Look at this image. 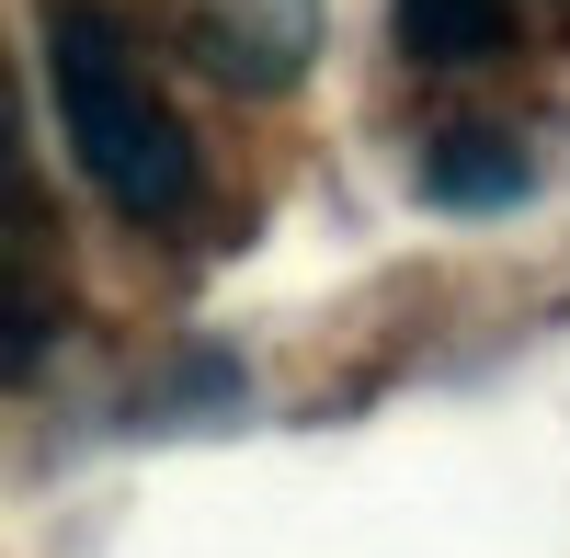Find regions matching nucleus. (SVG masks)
Here are the masks:
<instances>
[{
	"label": "nucleus",
	"mask_w": 570,
	"mask_h": 558,
	"mask_svg": "<svg viewBox=\"0 0 570 558\" xmlns=\"http://www.w3.org/2000/svg\"><path fill=\"white\" fill-rule=\"evenodd\" d=\"M46 80H58V137H69V160L91 171V195H104L115 217L160 228V217L195 206V137H183V114L149 91L137 46L115 34V12L58 0V12H46Z\"/></svg>",
	"instance_id": "nucleus-1"
},
{
	"label": "nucleus",
	"mask_w": 570,
	"mask_h": 558,
	"mask_svg": "<svg viewBox=\"0 0 570 558\" xmlns=\"http://www.w3.org/2000/svg\"><path fill=\"white\" fill-rule=\"evenodd\" d=\"M400 12V58L411 69H480L502 23H513V0H389Z\"/></svg>",
	"instance_id": "nucleus-4"
},
{
	"label": "nucleus",
	"mask_w": 570,
	"mask_h": 558,
	"mask_svg": "<svg viewBox=\"0 0 570 558\" xmlns=\"http://www.w3.org/2000/svg\"><path fill=\"white\" fill-rule=\"evenodd\" d=\"M422 195L434 206H513L525 195V149H513L502 126H445L434 149H422Z\"/></svg>",
	"instance_id": "nucleus-3"
},
{
	"label": "nucleus",
	"mask_w": 570,
	"mask_h": 558,
	"mask_svg": "<svg viewBox=\"0 0 570 558\" xmlns=\"http://www.w3.org/2000/svg\"><path fill=\"white\" fill-rule=\"evenodd\" d=\"M206 69L240 80V91H285L308 58H320V0H183Z\"/></svg>",
	"instance_id": "nucleus-2"
}]
</instances>
